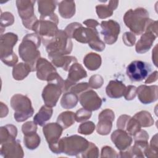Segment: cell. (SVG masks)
Masks as SVG:
<instances>
[{
  "label": "cell",
  "instance_id": "obj_1",
  "mask_svg": "<svg viewBox=\"0 0 158 158\" xmlns=\"http://www.w3.org/2000/svg\"><path fill=\"white\" fill-rule=\"evenodd\" d=\"M41 39L36 33L26 35L19 46V53L20 58L25 63L30 65L33 72L36 70L37 60L40 58V52L38 50Z\"/></svg>",
  "mask_w": 158,
  "mask_h": 158
},
{
  "label": "cell",
  "instance_id": "obj_2",
  "mask_svg": "<svg viewBox=\"0 0 158 158\" xmlns=\"http://www.w3.org/2000/svg\"><path fill=\"white\" fill-rule=\"evenodd\" d=\"M89 142L82 136L77 135L64 137L58 143L50 148V150L54 154L64 153L68 156L78 157L86 151Z\"/></svg>",
  "mask_w": 158,
  "mask_h": 158
},
{
  "label": "cell",
  "instance_id": "obj_3",
  "mask_svg": "<svg viewBox=\"0 0 158 158\" xmlns=\"http://www.w3.org/2000/svg\"><path fill=\"white\" fill-rule=\"evenodd\" d=\"M58 23L59 19L56 14H54L45 18H40L35 22L31 30L41 38L43 44L46 46L58 31Z\"/></svg>",
  "mask_w": 158,
  "mask_h": 158
},
{
  "label": "cell",
  "instance_id": "obj_4",
  "mask_svg": "<svg viewBox=\"0 0 158 158\" xmlns=\"http://www.w3.org/2000/svg\"><path fill=\"white\" fill-rule=\"evenodd\" d=\"M149 19V12L142 7L134 10L129 9L123 16V22L125 25L134 35H141L144 31Z\"/></svg>",
  "mask_w": 158,
  "mask_h": 158
},
{
  "label": "cell",
  "instance_id": "obj_5",
  "mask_svg": "<svg viewBox=\"0 0 158 158\" xmlns=\"http://www.w3.org/2000/svg\"><path fill=\"white\" fill-rule=\"evenodd\" d=\"M0 57L2 62L9 67H14L18 62V57L13 51V47L18 41L16 34L9 32L1 36Z\"/></svg>",
  "mask_w": 158,
  "mask_h": 158
},
{
  "label": "cell",
  "instance_id": "obj_6",
  "mask_svg": "<svg viewBox=\"0 0 158 158\" xmlns=\"http://www.w3.org/2000/svg\"><path fill=\"white\" fill-rule=\"evenodd\" d=\"M72 48L73 43L71 39L62 30H59L54 38L46 46L48 57L55 55L69 54Z\"/></svg>",
  "mask_w": 158,
  "mask_h": 158
},
{
  "label": "cell",
  "instance_id": "obj_7",
  "mask_svg": "<svg viewBox=\"0 0 158 158\" xmlns=\"http://www.w3.org/2000/svg\"><path fill=\"white\" fill-rule=\"evenodd\" d=\"M10 106L14 110V119L18 122L26 120L34 113L30 99L21 94H16L11 98Z\"/></svg>",
  "mask_w": 158,
  "mask_h": 158
},
{
  "label": "cell",
  "instance_id": "obj_8",
  "mask_svg": "<svg viewBox=\"0 0 158 158\" xmlns=\"http://www.w3.org/2000/svg\"><path fill=\"white\" fill-rule=\"evenodd\" d=\"M35 1L18 0L16 5L19 16L22 20L23 26L29 30H32L33 26L38 20L34 13Z\"/></svg>",
  "mask_w": 158,
  "mask_h": 158
},
{
  "label": "cell",
  "instance_id": "obj_9",
  "mask_svg": "<svg viewBox=\"0 0 158 158\" xmlns=\"http://www.w3.org/2000/svg\"><path fill=\"white\" fill-rule=\"evenodd\" d=\"M151 70L149 63L141 60L132 61L127 67L126 72L132 81H141L144 80Z\"/></svg>",
  "mask_w": 158,
  "mask_h": 158
},
{
  "label": "cell",
  "instance_id": "obj_10",
  "mask_svg": "<svg viewBox=\"0 0 158 158\" xmlns=\"http://www.w3.org/2000/svg\"><path fill=\"white\" fill-rule=\"evenodd\" d=\"M101 27L105 43L109 45L115 43L120 31L119 23L114 20H104L101 22Z\"/></svg>",
  "mask_w": 158,
  "mask_h": 158
},
{
  "label": "cell",
  "instance_id": "obj_11",
  "mask_svg": "<svg viewBox=\"0 0 158 158\" xmlns=\"http://www.w3.org/2000/svg\"><path fill=\"white\" fill-rule=\"evenodd\" d=\"M80 104L83 108L90 110H96L102 105V99L98 94L92 89H88L78 96Z\"/></svg>",
  "mask_w": 158,
  "mask_h": 158
},
{
  "label": "cell",
  "instance_id": "obj_12",
  "mask_svg": "<svg viewBox=\"0 0 158 158\" xmlns=\"http://www.w3.org/2000/svg\"><path fill=\"white\" fill-rule=\"evenodd\" d=\"M62 93L64 92L60 85L48 83L42 92V98L45 105L51 107L56 106Z\"/></svg>",
  "mask_w": 158,
  "mask_h": 158
},
{
  "label": "cell",
  "instance_id": "obj_13",
  "mask_svg": "<svg viewBox=\"0 0 158 158\" xmlns=\"http://www.w3.org/2000/svg\"><path fill=\"white\" fill-rule=\"evenodd\" d=\"M114 112L109 109H106L101 111L98 116V123L96 130L101 135H108L112 129V122L114 120Z\"/></svg>",
  "mask_w": 158,
  "mask_h": 158
},
{
  "label": "cell",
  "instance_id": "obj_14",
  "mask_svg": "<svg viewBox=\"0 0 158 158\" xmlns=\"http://www.w3.org/2000/svg\"><path fill=\"white\" fill-rule=\"evenodd\" d=\"M68 72V77L65 80V92L69 91L70 88L75 85L77 81L87 77L86 70L83 66L78 62L72 64Z\"/></svg>",
  "mask_w": 158,
  "mask_h": 158
},
{
  "label": "cell",
  "instance_id": "obj_15",
  "mask_svg": "<svg viewBox=\"0 0 158 158\" xmlns=\"http://www.w3.org/2000/svg\"><path fill=\"white\" fill-rule=\"evenodd\" d=\"M1 155L6 158H22L23 151L19 140L11 139L1 144Z\"/></svg>",
  "mask_w": 158,
  "mask_h": 158
},
{
  "label": "cell",
  "instance_id": "obj_16",
  "mask_svg": "<svg viewBox=\"0 0 158 158\" xmlns=\"http://www.w3.org/2000/svg\"><path fill=\"white\" fill-rule=\"evenodd\" d=\"M63 130V128L57 122L49 123L43 126V135L49 148L55 146L58 143Z\"/></svg>",
  "mask_w": 158,
  "mask_h": 158
},
{
  "label": "cell",
  "instance_id": "obj_17",
  "mask_svg": "<svg viewBox=\"0 0 158 158\" xmlns=\"http://www.w3.org/2000/svg\"><path fill=\"white\" fill-rule=\"evenodd\" d=\"M99 38V33L97 29L84 27L81 24L74 30L70 38H74L76 41L81 43L88 44Z\"/></svg>",
  "mask_w": 158,
  "mask_h": 158
},
{
  "label": "cell",
  "instance_id": "obj_18",
  "mask_svg": "<svg viewBox=\"0 0 158 158\" xmlns=\"http://www.w3.org/2000/svg\"><path fill=\"white\" fill-rule=\"evenodd\" d=\"M136 94L141 103L151 104L157 100L158 86L157 85H140L136 88Z\"/></svg>",
  "mask_w": 158,
  "mask_h": 158
},
{
  "label": "cell",
  "instance_id": "obj_19",
  "mask_svg": "<svg viewBox=\"0 0 158 158\" xmlns=\"http://www.w3.org/2000/svg\"><path fill=\"white\" fill-rule=\"evenodd\" d=\"M110 138L115 147L120 151H125L129 148L133 141L130 135L126 131L118 128L112 133Z\"/></svg>",
  "mask_w": 158,
  "mask_h": 158
},
{
  "label": "cell",
  "instance_id": "obj_20",
  "mask_svg": "<svg viewBox=\"0 0 158 158\" xmlns=\"http://www.w3.org/2000/svg\"><path fill=\"white\" fill-rule=\"evenodd\" d=\"M36 77L41 80H47L49 75L56 72V68L47 59L40 57L36 64Z\"/></svg>",
  "mask_w": 158,
  "mask_h": 158
},
{
  "label": "cell",
  "instance_id": "obj_21",
  "mask_svg": "<svg viewBox=\"0 0 158 158\" xmlns=\"http://www.w3.org/2000/svg\"><path fill=\"white\" fill-rule=\"evenodd\" d=\"M157 37L152 33L144 32L136 44V52L139 54H143L148 51Z\"/></svg>",
  "mask_w": 158,
  "mask_h": 158
},
{
  "label": "cell",
  "instance_id": "obj_22",
  "mask_svg": "<svg viewBox=\"0 0 158 158\" xmlns=\"http://www.w3.org/2000/svg\"><path fill=\"white\" fill-rule=\"evenodd\" d=\"M127 86L122 81L115 80L109 81L106 86V93L107 95L114 99H117L124 96Z\"/></svg>",
  "mask_w": 158,
  "mask_h": 158
},
{
  "label": "cell",
  "instance_id": "obj_23",
  "mask_svg": "<svg viewBox=\"0 0 158 158\" xmlns=\"http://www.w3.org/2000/svg\"><path fill=\"white\" fill-rule=\"evenodd\" d=\"M49 58L51 60L53 65L57 67L62 68L65 71H68L72 64L77 62V58L72 56L55 55L51 56Z\"/></svg>",
  "mask_w": 158,
  "mask_h": 158
},
{
  "label": "cell",
  "instance_id": "obj_24",
  "mask_svg": "<svg viewBox=\"0 0 158 158\" xmlns=\"http://www.w3.org/2000/svg\"><path fill=\"white\" fill-rule=\"evenodd\" d=\"M118 1H109L107 4H98L96 6V11L99 18L104 19L112 16L113 12L118 6Z\"/></svg>",
  "mask_w": 158,
  "mask_h": 158
},
{
  "label": "cell",
  "instance_id": "obj_25",
  "mask_svg": "<svg viewBox=\"0 0 158 158\" xmlns=\"http://www.w3.org/2000/svg\"><path fill=\"white\" fill-rule=\"evenodd\" d=\"M38 12L40 14V18H45L54 14L57 1H38Z\"/></svg>",
  "mask_w": 158,
  "mask_h": 158
},
{
  "label": "cell",
  "instance_id": "obj_26",
  "mask_svg": "<svg viewBox=\"0 0 158 158\" xmlns=\"http://www.w3.org/2000/svg\"><path fill=\"white\" fill-rule=\"evenodd\" d=\"M52 112L53 110L51 107L44 105L40 108L39 111L35 115L33 122L36 125L43 127L45 125L46 122L51 118Z\"/></svg>",
  "mask_w": 158,
  "mask_h": 158
},
{
  "label": "cell",
  "instance_id": "obj_27",
  "mask_svg": "<svg viewBox=\"0 0 158 158\" xmlns=\"http://www.w3.org/2000/svg\"><path fill=\"white\" fill-rule=\"evenodd\" d=\"M59 12L64 19H70L75 14V3L73 1H62L59 3Z\"/></svg>",
  "mask_w": 158,
  "mask_h": 158
},
{
  "label": "cell",
  "instance_id": "obj_28",
  "mask_svg": "<svg viewBox=\"0 0 158 158\" xmlns=\"http://www.w3.org/2000/svg\"><path fill=\"white\" fill-rule=\"evenodd\" d=\"M17 135V127L9 124L0 128V143L1 144L11 139H15Z\"/></svg>",
  "mask_w": 158,
  "mask_h": 158
},
{
  "label": "cell",
  "instance_id": "obj_29",
  "mask_svg": "<svg viewBox=\"0 0 158 158\" xmlns=\"http://www.w3.org/2000/svg\"><path fill=\"white\" fill-rule=\"evenodd\" d=\"M31 72H33V70L30 65L27 63L20 62L13 67L12 76L15 80H22Z\"/></svg>",
  "mask_w": 158,
  "mask_h": 158
},
{
  "label": "cell",
  "instance_id": "obj_30",
  "mask_svg": "<svg viewBox=\"0 0 158 158\" xmlns=\"http://www.w3.org/2000/svg\"><path fill=\"white\" fill-rule=\"evenodd\" d=\"M101 57L99 54L94 52L87 54L83 59L85 66L88 70L91 71L98 69L101 65Z\"/></svg>",
  "mask_w": 158,
  "mask_h": 158
},
{
  "label": "cell",
  "instance_id": "obj_31",
  "mask_svg": "<svg viewBox=\"0 0 158 158\" xmlns=\"http://www.w3.org/2000/svg\"><path fill=\"white\" fill-rule=\"evenodd\" d=\"M78 100V95L69 91L63 94L60 100V105L64 109H72L77 106Z\"/></svg>",
  "mask_w": 158,
  "mask_h": 158
},
{
  "label": "cell",
  "instance_id": "obj_32",
  "mask_svg": "<svg viewBox=\"0 0 158 158\" xmlns=\"http://www.w3.org/2000/svg\"><path fill=\"white\" fill-rule=\"evenodd\" d=\"M75 113L72 111H65L59 115L57 118L58 123L63 129H67L75 122Z\"/></svg>",
  "mask_w": 158,
  "mask_h": 158
},
{
  "label": "cell",
  "instance_id": "obj_33",
  "mask_svg": "<svg viewBox=\"0 0 158 158\" xmlns=\"http://www.w3.org/2000/svg\"><path fill=\"white\" fill-rule=\"evenodd\" d=\"M133 117L137 120L141 127H149L154 124V120L151 114L146 110L136 113Z\"/></svg>",
  "mask_w": 158,
  "mask_h": 158
},
{
  "label": "cell",
  "instance_id": "obj_34",
  "mask_svg": "<svg viewBox=\"0 0 158 158\" xmlns=\"http://www.w3.org/2000/svg\"><path fill=\"white\" fill-rule=\"evenodd\" d=\"M41 139L40 136L36 133V132L24 135L23 136V143L25 147L30 150H33L37 148L40 144Z\"/></svg>",
  "mask_w": 158,
  "mask_h": 158
},
{
  "label": "cell",
  "instance_id": "obj_35",
  "mask_svg": "<svg viewBox=\"0 0 158 158\" xmlns=\"http://www.w3.org/2000/svg\"><path fill=\"white\" fill-rule=\"evenodd\" d=\"M141 125L136 118L133 117H130L125 128V131H126L131 136H134L139 130H141Z\"/></svg>",
  "mask_w": 158,
  "mask_h": 158
},
{
  "label": "cell",
  "instance_id": "obj_36",
  "mask_svg": "<svg viewBox=\"0 0 158 158\" xmlns=\"http://www.w3.org/2000/svg\"><path fill=\"white\" fill-rule=\"evenodd\" d=\"M78 157L85 158H96L99 157V149L93 143L89 142L88 148Z\"/></svg>",
  "mask_w": 158,
  "mask_h": 158
},
{
  "label": "cell",
  "instance_id": "obj_37",
  "mask_svg": "<svg viewBox=\"0 0 158 158\" xmlns=\"http://www.w3.org/2000/svg\"><path fill=\"white\" fill-rule=\"evenodd\" d=\"M95 130V125L91 121H88L81 123L78 129V132L82 135H90Z\"/></svg>",
  "mask_w": 158,
  "mask_h": 158
},
{
  "label": "cell",
  "instance_id": "obj_38",
  "mask_svg": "<svg viewBox=\"0 0 158 158\" xmlns=\"http://www.w3.org/2000/svg\"><path fill=\"white\" fill-rule=\"evenodd\" d=\"M91 111L83 107L75 113V120L77 122H85L91 117Z\"/></svg>",
  "mask_w": 158,
  "mask_h": 158
},
{
  "label": "cell",
  "instance_id": "obj_39",
  "mask_svg": "<svg viewBox=\"0 0 158 158\" xmlns=\"http://www.w3.org/2000/svg\"><path fill=\"white\" fill-rule=\"evenodd\" d=\"M14 22V18L13 15L9 12H6L2 13L1 15V27H6L10 25H12Z\"/></svg>",
  "mask_w": 158,
  "mask_h": 158
},
{
  "label": "cell",
  "instance_id": "obj_40",
  "mask_svg": "<svg viewBox=\"0 0 158 158\" xmlns=\"http://www.w3.org/2000/svg\"><path fill=\"white\" fill-rule=\"evenodd\" d=\"M104 83V79L99 75H92L89 80V86L91 88L98 89L101 88Z\"/></svg>",
  "mask_w": 158,
  "mask_h": 158
},
{
  "label": "cell",
  "instance_id": "obj_41",
  "mask_svg": "<svg viewBox=\"0 0 158 158\" xmlns=\"http://www.w3.org/2000/svg\"><path fill=\"white\" fill-rule=\"evenodd\" d=\"M89 88L90 87L88 83L82 82L80 83H76L75 85L72 86L69 89V91L72 92L79 96V95L84 91L89 89Z\"/></svg>",
  "mask_w": 158,
  "mask_h": 158
},
{
  "label": "cell",
  "instance_id": "obj_42",
  "mask_svg": "<svg viewBox=\"0 0 158 158\" xmlns=\"http://www.w3.org/2000/svg\"><path fill=\"white\" fill-rule=\"evenodd\" d=\"M37 125L36 124L32 121H29L24 124L22 127V131L23 135H28L36 132Z\"/></svg>",
  "mask_w": 158,
  "mask_h": 158
},
{
  "label": "cell",
  "instance_id": "obj_43",
  "mask_svg": "<svg viewBox=\"0 0 158 158\" xmlns=\"http://www.w3.org/2000/svg\"><path fill=\"white\" fill-rule=\"evenodd\" d=\"M117 152L110 146H106L102 148L101 157H118Z\"/></svg>",
  "mask_w": 158,
  "mask_h": 158
},
{
  "label": "cell",
  "instance_id": "obj_44",
  "mask_svg": "<svg viewBox=\"0 0 158 158\" xmlns=\"http://www.w3.org/2000/svg\"><path fill=\"white\" fill-rule=\"evenodd\" d=\"M88 45L89 47L93 49V50H95L98 52H101L105 49V44L104 43L100 40V38H97L93 41L88 43Z\"/></svg>",
  "mask_w": 158,
  "mask_h": 158
},
{
  "label": "cell",
  "instance_id": "obj_45",
  "mask_svg": "<svg viewBox=\"0 0 158 158\" xmlns=\"http://www.w3.org/2000/svg\"><path fill=\"white\" fill-rule=\"evenodd\" d=\"M144 31L152 33L157 36V22L149 19L146 23Z\"/></svg>",
  "mask_w": 158,
  "mask_h": 158
},
{
  "label": "cell",
  "instance_id": "obj_46",
  "mask_svg": "<svg viewBox=\"0 0 158 158\" xmlns=\"http://www.w3.org/2000/svg\"><path fill=\"white\" fill-rule=\"evenodd\" d=\"M123 41L126 46H132L135 44L136 41V36L133 33L125 32L123 36Z\"/></svg>",
  "mask_w": 158,
  "mask_h": 158
},
{
  "label": "cell",
  "instance_id": "obj_47",
  "mask_svg": "<svg viewBox=\"0 0 158 158\" xmlns=\"http://www.w3.org/2000/svg\"><path fill=\"white\" fill-rule=\"evenodd\" d=\"M136 95V88L133 85L127 86L125 93L124 94L125 99L127 101L133 99Z\"/></svg>",
  "mask_w": 158,
  "mask_h": 158
},
{
  "label": "cell",
  "instance_id": "obj_48",
  "mask_svg": "<svg viewBox=\"0 0 158 158\" xmlns=\"http://www.w3.org/2000/svg\"><path fill=\"white\" fill-rule=\"evenodd\" d=\"M130 116L127 115H120L117 121V127L118 129H122L125 130V128L126 126V124L129 119Z\"/></svg>",
  "mask_w": 158,
  "mask_h": 158
},
{
  "label": "cell",
  "instance_id": "obj_49",
  "mask_svg": "<svg viewBox=\"0 0 158 158\" xmlns=\"http://www.w3.org/2000/svg\"><path fill=\"white\" fill-rule=\"evenodd\" d=\"M134 140L135 141H147L149 138V135L146 131L144 130H139L134 136Z\"/></svg>",
  "mask_w": 158,
  "mask_h": 158
},
{
  "label": "cell",
  "instance_id": "obj_50",
  "mask_svg": "<svg viewBox=\"0 0 158 158\" xmlns=\"http://www.w3.org/2000/svg\"><path fill=\"white\" fill-rule=\"evenodd\" d=\"M81 23H78V22H73V23H71L70 24H69L66 28L64 30V31L65 32V33L67 34V35L70 38H71V35L73 33V31H74V30L78 27L79 25H80ZM71 39V38H70Z\"/></svg>",
  "mask_w": 158,
  "mask_h": 158
},
{
  "label": "cell",
  "instance_id": "obj_51",
  "mask_svg": "<svg viewBox=\"0 0 158 158\" xmlns=\"http://www.w3.org/2000/svg\"><path fill=\"white\" fill-rule=\"evenodd\" d=\"M83 23L88 27L91 29H96V27L99 25V22L93 19H87L83 22Z\"/></svg>",
  "mask_w": 158,
  "mask_h": 158
},
{
  "label": "cell",
  "instance_id": "obj_52",
  "mask_svg": "<svg viewBox=\"0 0 158 158\" xmlns=\"http://www.w3.org/2000/svg\"><path fill=\"white\" fill-rule=\"evenodd\" d=\"M149 148L154 152H157V135L156 134L152 138L151 143H150V145Z\"/></svg>",
  "mask_w": 158,
  "mask_h": 158
},
{
  "label": "cell",
  "instance_id": "obj_53",
  "mask_svg": "<svg viewBox=\"0 0 158 158\" xmlns=\"http://www.w3.org/2000/svg\"><path fill=\"white\" fill-rule=\"evenodd\" d=\"M157 80V71H154L150 74L145 81V83H151L156 81Z\"/></svg>",
  "mask_w": 158,
  "mask_h": 158
}]
</instances>
